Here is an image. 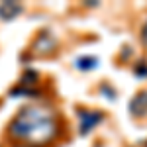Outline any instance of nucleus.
Masks as SVG:
<instances>
[{"label":"nucleus","mask_w":147,"mask_h":147,"mask_svg":"<svg viewBox=\"0 0 147 147\" xmlns=\"http://www.w3.org/2000/svg\"><path fill=\"white\" fill-rule=\"evenodd\" d=\"M141 39H143V41L147 43V24L143 26V30H141Z\"/></svg>","instance_id":"1a4fd4ad"},{"label":"nucleus","mask_w":147,"mask_h":147,"mask_svg":"<svg viewBox=\"0 0 147 147\" xmlns=\"http://www.w3.org/2000/svg\"><path fill=\"white\" fill-rule=\"evenodd\" d=\"M57 45L55 37H53V34L51 32H41V34L37 35V39L34 41V49L37 51V53H47V51H51L53 47Z\"/></svg>","instance_id":"20e7f679"},{"label":"nucleus","mask_w":147,"mask_h":147,"mask_svg":"<svg viewBox=\"0 0 147 147\" xmlns=\"http://www.w3.org/2000/svg\"><path fill=\"white\" fill-rule=\"evenodd\" d=\"M129 112L134 118H141V116H147V92H137L136 96L129 102Z\"/></svg>","instance_id":"7ed1b4c3"},{"label":"nucleus","mask_w":147,"mask_h":147,"mask_svg":"<svg viewBox=\"0 0 147 147\" xmlns=\"http://www.w3.org/2000/svg\"><path fill=\"white\" fill-rule=\"evenodd\" d=\"M20 12H22V6H20L18 2H2V4H0V20L10 22V20H14Z\"/></svg>","instance_id":"39448f33"},{"label":"nucleus","mask_w":147,"mask_h":147,"mask_svg":"<svg viewBox=\"0 0 147 147\" xmlns=\"http://www.w3.org/2000/svg\"><path fill=\"white\" fill-rule=\"evenodd\" d=\"M77 116H79L80 120V136H88L92 129L96 127V124H100L102 120H104V114L100 110H86V108H79L77 110Z\"/></svg>","instance_id":"f03ea898"},{"label":"nucleus","mask_w":147,"mask_h":147,"mask_svg":"<svg viewBox=\"0 0 147 147\" xmlns=\"http://www.w3.org/2000/svg\"><path fill=\"white\" fill-rule=\"evenodd\" d=\"M37 73H35L34 69H26L22 75V79H20V86H32V84H35L37 82Z\"/></svg>","instance_id":"0eeeda50"},{"label":"nucleus","mask_w":147,"mask_h":147,"mask_svg":"<svg viewBox=\"0 0 147 147\" xmlns=\"http://www.w3.org/2000/svg\"><path fill=\"white\" fill-rule=\"evenodd\" d=\"M61 114L41 104L24 106L6 125V137L14 147H47L63 136Z\"/></svg>","instance_id":"f257e3e1"},{"label":"nucleus","mask_w":147,"mask_h":147,"mask_svg":"<svg viewBox=\"0 0 147 147\" xmlns=\"http://www.w3.org/2000/svg\"><path fill=\"white\" fill-rule=\"evenodd\" d=\"M94 67H98L96 57H79L77 59V69H80V71H90Z\"/></svg>","instance_id":"423d86ee"},{"label":"nucleus","mask_w":147,"mask_h":147,"mask_svg":"<svg viewBox=\"0 0 147 147\" xmlns=\"http://www.w3.org/2000/svg\"><path fill=\"white\" fill-rule=\"evenodd\" d=\"M134 73L137 79H147V61H137V65H134Z\"/></svg>","instance_id":"6e6552de"}]
</instances>
